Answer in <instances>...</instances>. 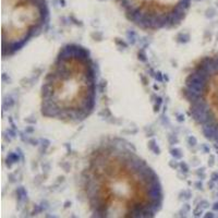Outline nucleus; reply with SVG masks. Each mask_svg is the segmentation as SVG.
<instances>
[{
    "instance_id": "1",
    "label": "nucleus",
    "mask_w": 218,
    "mask_h": 218,
    "mask_svg": "<svg viewBox=\"0 0 218 218\" xmlns=\"http://www.w3.org/2000/svg\"><path fill=\"white\" fill-rule=\"evenodd\" d=\"M81 184L95 217L151 218L164 203L156 171L120 139L106 140L92 151Z\"/></svg>"
},
{
    "instance_id": "2",
    "label": "nucleus",
    "mask_w": 218,
    "mask_h": 218,
    "mask_svg": "<svg viewBox=\"0 0 218 218\" xmlns=\"http://www.w3.org/2000/svg\"><path fill=\"white\" fill-rule=\"evenodd\" d=\"M97 74L91 51L70 43L59 49L40 88V112L63 123L86 120L96 106Z\"/></svg>"
},
{
    "instance_id": "3",
    "label": "nucleus",
    "mask_w": 218,
    "mask_h": 218,
    "mask_svg": "<svg viewBox=\"0 0 218 218\" xmlns=\"http://www.w3.org/2000/svg\"><path fill=\"white\" fill-rule=\"evenodd\" d=\"M182 93L195 125L207 141L218 146V52L195 62Z\"/></svg>"
},
{
    "instance_id": "4",
    "label": "nucleus",
    "mask_w": 218,
    "mask_h": 218,
    "mask_svg": "<svg viewBox=\"0 0 218 218\" xmlns=\"http://www.w3.org/2000/svg\"><path fill=\"white\" fill-rule=\"evenodd\" d=\"M47 0H1L2 57L10 58L47 28Z\"/></svg>"
},
{
    "instance_id": "5",
    "label": "nucleus",
    "mask_w": 218,
    "mask_h": 218,
    "mask_svg": "<svg viewBox=\"0 0 218 218\" xmlns=\"http://www.w3.org/2000/svg\"><path fill=\"white\" fill-rule=\"evenodd\" d=\"M129 22L146 32L172 30L188 17L192 0H112Z\"/></svg>"
}]
</instances>
